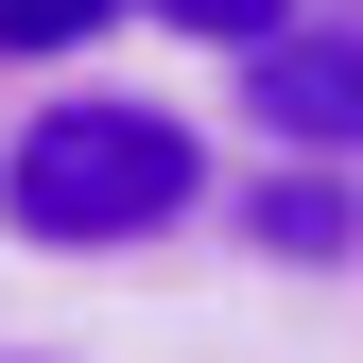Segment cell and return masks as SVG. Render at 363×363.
Instances as JSON below:
<instances>
[{
	"label": "cell",
	"instance_id": "cell-1",
	"mask_svg": "<svg viewBox=\"0 0 363 363\" xmlns=\"http://www.w3.org/2000/svg\"><path fill=\"white\" fill-rule=\"evenodd\" d=\"M191 191H208L191 121L104 104V86H69V104L35 121L18 156H0V208H18V242H156V225H191Z\"/></svg>",
	"mask_w": 363,
	"mask_h": 363
},
{
	"label": "cell",
	"instance_id": "cell-2",
	"mask_svg": "<svg viewBox=\"0 0 363 363\" xmlns=\"http://www.w3.org/2000/svg\"><path fill=\"white\" fill-rule=\"evenodd\" d=\"M242 121H259V139H277V156H363V35H259V52H242Z\"/></svg>",
	"mask_w": 363,
	"mask_h": 363
},
{
	"label": "cell",
	"instance_id": "cell-3",
	"mask_svg": "<svg viewBox=\"0 0 363 363\" xmlns=\"http://www.w3.org/2000/svg\"><path fill=\"white\" fill-rule=\"evenodd\" d=\"M242 242H259V259H294V277L363 259V173H346V156H294V173H259V191H242Z\"/></svg>",
	"mask_w": 363,
	"mask_h": 363
},
{
	"label": "cell",
	"instance_id": "cell-4",
	"mask_svg": "<svg viewBox=\"0 0 363 363\" xmlns=\"http://www.w3.org/2000/svg\"><path fill=\"white\" fill-rule=\"evenodd\" d=\"M139 0H0V52H86V35H121Z\"/></svg>",
	"mask_w": 363,
	"mask_h": 363
},
{
	"label": "cell",
	"instance_id": "cell-5",
	"mask_svg": "<svg viewBox=\"0 0 363 363\" xmlns=\"http://www.w3.org/2000/svg\"><path fill=\"white\" fill-rule=\"evenodd\" d=\"M139 18H173V35H208V52H259V35H294V0H139Z\"/></svg>",
	"mask_w": 363,
	"mask_h": 363
},
{
	"label": "cell",
	"instance_id": "cell-6",
	"mask_svg": "<svg viewBox=\"0 0 363 363\" xmlns=\"http://www.w3.org/2000/svg\"><path fill=\"white\" fill-rule=\"evenodd\" d=\"M18 363H35V346H18Z\"/></svg>",
	"mask_w": 363,
	"mask_h": 363
}]
</instances>
